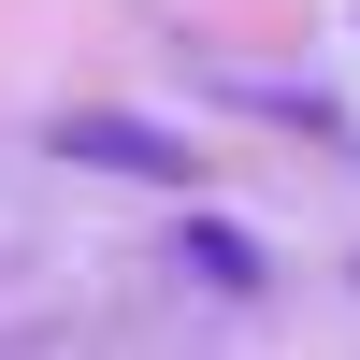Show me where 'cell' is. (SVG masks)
<instances>
[{
  "mask_svg": "<svg viewBox=\"0 0 360 360\" xmlns=\"http://www.w3.org/2000/svg\"><path fill=\"white\" fill-rule=\"evenodd\" d=\"M58 159L130 173V188H202V144H188V130H159V115H58Z\"/></svg>",
  "mask_w": 360,
  "mask_h": 360,
  "instance_id": "6da1fadb",
  "label": "cell"
},
{
  "mask_svg": "<svg viewBox=\"0 0 360 360\" xmlns=\"http://www.w3.org/2000/svg\"><path fill=\"white\" fill-rule=\"evenodd\" d=\"M188 274L245 303V288H259V245H245V231H231V217H188Z\"/></svg>",
  "mask_w": 360,
  "mask_h": 360,
  "instance_id": "7a4b0ae2",
  "label": "cell"
}]
</instances>
